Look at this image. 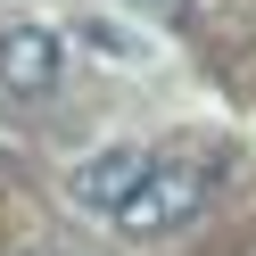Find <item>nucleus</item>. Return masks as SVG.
Instances as JSON below:
<instances>
[{
    "mask_svg": "<svg viewBox=\"0 0 256 256\" xmlns=\"http://www.w3.org/2000/svg\"><path fill=\"white\" fill-rule=\"evenodd\" d=\"M206 198H215V174L206 166H190V157H157L149 166V182L132 190V206H124V232H140V240H157V232H182L190 215H206Z\"/></svg>",
    "mask_w": 256,
    "mask_h": 256,
    "instance_id": "obj_1",
    "label": "nucleus"
},
{
    "mask_svg": "<svg viewBox=\"0 0 256 256\" xmlns=\"http://www.w3.org/2000/svg\"><path fill=\"white\" fill-rule=\"evenodd\" d=\"M149 166L157 157L149 149H100L91 157V166H74V206H91V215H124V206H132V190L149 182Z\"/></svg>",
    "mask_w": 256,
    "mask_h": 256,
    "instance_id": "obj_2",
    "label": "nucleus"
},
{
    "mask_svg": "<svg viewBox=\"0 0 256 256\" xmlns=\"http://www.w3.org/2000/svg\"><path fill=\"white\" fill-rule=\"evenodd\" d=\"M58 34L50 25H8L0 34V91H17V100H42V91L58 83Z\"/></svg>",
    "mask_w": 256,
    "mask_h": 256,
    "instance_id": "obj_3",
    "label": "nucleus"
}]
</instances>
